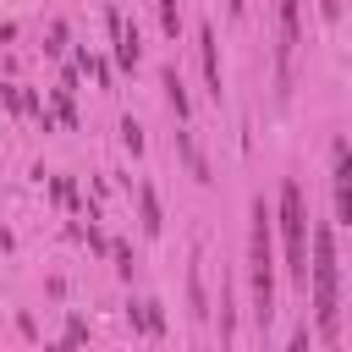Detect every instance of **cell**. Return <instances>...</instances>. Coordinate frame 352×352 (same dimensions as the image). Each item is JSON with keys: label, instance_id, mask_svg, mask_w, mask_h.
I'll list each match as a JSON object with an SVG mask.
<instances>
[{"label": "cell", "instance_id": "cell-2", "mask_svg": "<svg viewBox=\"0 0 352 352\" xmlns=\"http://www.w3.org/2000/svg\"><path fill=\"white\" fill-rule=\"evenodd\" d=\"M280 231H286V275L308 286V204L297 182L280 187Z\"/></svg>", "mask_w": 352, "mask_h": 352}, {"label": "cell", "instance_id": "cell-10", "mask_svg": "<svg viewBox=\"0 0 352 352\" xmlns=\"http://www.w3.org/2000/svg\"><path fill=\"white\" fill-rule=\"evenodd\" d=\"M165 99H170V110H176V116H187V94H182V77H176L170 66H165Z\"/></svg>", "mask_w": 352, "mask_h": 352}, {"label": "cell", "instance_id": "cell-13", "mask_svg": "<svg viewBox=\"0 0 352 352\" xmlns=\"http://www.w3.org/2000/svg\"><path fill=\"white\" fill-rule=\"evenodd\" d=\"M176 22H182V11H176V0H160V28H165V33H176Z\"/></svg>", "mask_w": 352, "mask_h": 352}, {"label": "cell", "instance_id": "cell-11", "mask_svg": "<svg viewBox=\"0 0 352 352\" xmlns=\"http://www.w3.org/2000/svg\"><path fill=\"white\" fill-rule=\"evenodd\" d=\"M121 143L138 154V148H143V126H138V121H121Z\"/></svg>", "mask_w": 352, "mask_h": 352}, {"label": "cell", "instance_id": "cell-3", "mask_svg": "<svg viewBox=\"0 0 352 352\" xmlns=\"http://www.w3.org/2000/svg\"><path fill=\"white\" fill-rule=\"evenodd\" d=\"M314 314H319V336H336V242H330V226H314Z\"/></svg>", "mask_w": 352, "mask_h": 352}, {"label": "cell", "instance_id": "cell-8", "mask_svg": "<svg viewBox=\"0 0 352 352\" xmlns=\"http://www.w3.org/2000/svg\"><path fill=\"white\" fill-rule=\"evenodd\" d=\"M176 148L187 154V165H192V176H198V182H214V176H209V165H204V154L192 148V138H187V132H176Z\"/></svg>", "mask_w": 352, "mask_h": 352}, {"label": "cell", "instance_id": "cell-1", "mask_svg": "<svg viewBox=\"0 0 352 352\" xmlns=\"http://www.w3.org/2000/svg\"><path fill=\"white\" fill-rule=\"evenodd\" d=\"M248 280H253V314H258V330H270L275 319V264H270V209L264 198H253L248 209Z\"/></svg>", "mask_w": 352, "mask_h": 352}, {"label": "cell", "instance_id": "cell-12", "mask_svg": "<svg viewBox=\"0 0 352 352\" xmlns=\"http://www.w3.org/2000/svg\"><path fill=\"white\" fill-rule=\"evenodd\" d=\"M138 324H143L148 336H160V314H154V302H138Z\"/></svg>", "mask_w": 352, "mask_h": 352}, {"label": "cell", "instance_id": "cell-6", "mask_svg": "<svg viewBox=\"0 0 352 352\" xmlns=\"http://www.w3.org/2000/svg\"><path fill=\"white\" fill-rule=\"evenodd\" d=\"M275 11H280V66H286L297 50V0H275Z\"/></svg>", "mask_w": 352, "mask_h": 352}, {"label": "cell", "instance_id": "cell-7", "mask_svg": "<svg viewBox=\"0 0 352 352\" xmlns=\"http://www.w3.org/2000/svg\"><path fill=\"white\" fill-rule=\"evenodd\" d=\"M110 33H116V60L121 66H138V33H126V22L110 11Z\"/></svg>", "mask_w": 352, "mask_h": 352}, {"label": "cell", "instance_id": "cell-14", "mask_svg": "<svg viewBox=\"0 0 352 352\" xmlns=\"http://www.w3.org/2000/svg\"><path fill=\"white\" fill-rule=\"evenodd\" d=\"M226 6H231V16H242V6H248V0H226Z\"/></svg>", "mask_w": 352, "mask_h": 352}, {"label": "cell", "instance_id": "cell-9", "mask_svg": "<svg viewBox=\"0 0 352 352\" xmlns=\"http://www.w3.org/2000/svg\"><path fill=\"white\" fill-rule=\"evenodd\" d=\"M138 204H143V231H148V236H160V204H154V192H148V187H138Z\"/></svg>", "mask_w": 352, "mask_h": 352}, {"label": "cell", "instance_id": "cell-4", "mask_svg": "<svg viewBox=\"0 0 352 352\" xmlns=\"http://www.w3.org/2000/svg\"><path fill=\"white\" fill-rule=\"evenodd\" d=\"M330 182H336V220L352 226V148L341 138L330 143Z\"/></svg>", "mask_w": 352, "mask_h": 352}, {"label": "cell", "instance_id": "cell-5", "mask_svg": "<svg viewBox=\"0 0 352 352\" xmlns=\"http://www.w3.org/2000/svg\"><path fill=\"white\" fill-rule=\"evenodd\" d=\"M198 50H204V77H209V94L220 99V50H214V28H198Z\"/></svg>", "mask_w": 352, "mask_h": 352}]
</instances>
